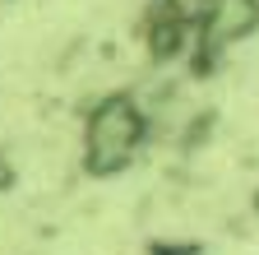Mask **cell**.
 I'll list each match as a JSON object with an SVG mask.
<instances>
[{"mask_svg": "<svg viewBox=\"0 0 259 255\" xmlns=\"http://www.w3.org/2000/svg\"><path fill=\"white\" fill-rule=\"evenodd\" d=\"M93 130L97 135H88V144H93L97 167H120V163H130V153H135V144H139V116H135V107H125V102L102 107L97 121H93Z\"/></svg>", "mask_w": 259, "mask_h": 255, "instance_id": "cell-1", "label": "cell"}]
</instances>
